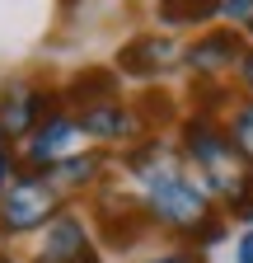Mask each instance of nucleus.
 I'll return each mask as SVG.
<instances>
[{"label": "nucleus", "instance_id": "nucleus-2", "mask_svg": "<svg viewBox=\"0 0 253 263\" xmlns=\"http://www.w3.org/2000/svg\"><path fill=\"white\" fill-rule=\"evenodd\" d=\"M178 155H183L187 164H197L202 179H206V188H211V193H220L225 202H235V197L253 183L248 164L239 160V151H235V146H230V137H225V127H220L211 113H193V118L183 122Z\"/></svg>", "mask_w": 253, "mask_h": 263}, {"label": "nucleus", "instance_id": "nucleus-8", "mask_svg": "<svg viewBox=\"0 0 253 263\" xmlns=\"http://www.w3.org/2000/svg\"><path fill=\"white\" fill-rule=\"evenodd\" d=\"M239 57H244L239 33L235 28H211L206 38H197L193 47L183 52V66L197 71V76H220L225 66H239Z\"/></svg>", "mask_w": 253, "mask_h": 263}, {"label": "nucleus", "instance_id": "nucleus-17", "mask_svg": "<svg viewBox=\"0 0 253 263\" xmlns=\"http://www.w3.org/2000/svg\"><path fill=\"white\" fill-rule=\"evenodd\" d=\"M145 263H202V254L197 249H169V254H155Z\"/></svg>", "mask_w": 253, "mask_h": 263}, {"label": "nucleus", "instance_id": "nucleus-12", "mask_svg": "<svg viewBox=\"0 0 253 263\" xmlns=\"http://www.w3.org/2000/svg\"><path fill=\"white\" fill-rule=\"evenodd\" d=\"M66 99L75 108H94V104H113L117 99V76L108 66H94V71H80L71 85H66Z\"/></svg>", "mask_w": 253, "mask_h": 263}, {"label": "nucleus", "instance_id": "nucleus-7", "mask_svg": "<svg viewBox=\"0 0 253 263\" xmlns=\"http://www.w3.org/2000/svg\"><path fill=\"white\" fill-rule=\"evenodd\" d=\"M183 61V47L174 38H160V33H145V38H132L122 52H117V66L126 76H141V80H155L174 71V66Z\"/></svg>", "mask_w": 253, "mask_h": 263}, {"label": "nucleus", "instance_id": "nucleus-18", "mask_svg": "<svg viewBox=\"0 0 253 263\" xmlns=\"http://www.w3.org/2000/svg\"><path fill=\"white\" fill-rule=\"evenodd\" d=\"M235 263H253V226L239 235V245H235Z\"/></svg>", "mask_w": 253, "mask_h": 263}, {"label": "nucleus", "instance_id": "nucleus-3", "mask_svg": "<svg viewBox=\"0 0 253 263\" xmlns=\"http://www.w3.org/2000/svg\"><path fill=\"white\" fill-rule=\"evenodd\" d=\"M61 212V193L56 183L38 170L14 174V183L0 193V235H28V230H43L52 216Z\"/></svg>", "mask_w": 253, "mask_h": 263}, {"label": "nucleus", "instance_id": "nucleus-5", "mask_svg": "<svg viewBox=\"0 0 253 263\" xmlns=\"http://www.w3.org/2000/svg\"><path fill=\"white\" fill-rule=\"evenodd\" d=\"M75 146H80V122H75V113H52V118H43L33 132H28L24 160L33 164V170H52V164H61L66 155H75Z\"/></svg>", "mask_w": 253, "mask_h": 263}, {"label": "nucleus", "instance_id": "nucleus-1", "mask_svg": "<svg viewBox=\"0 0 253 263\" xmlns=\"http://www.w3.org/2000/svg\"><path fill=\"white\" fill-rule=\"evenodd\" d=\"M126 170L141 183L145 193V216L164 230H178V235H193L202 221H211V197L202 183H193V174L183 170V155L169 146V141H145L126 155Z\"/></svg>", "mask_w": 253, "mask_h": 263}, {"label": "nucleus", "instance_id": "nucleus-11", "mask_svg": "<svg viewBox=\"0 0 253 263\" xmlns=\"http://www.w3.org/2000/svg\"><path fill=\"white\" fill-rule=\"evenodd\" d=\"M145 207L141 202H126V197H117V202L108 207L103 202V235H108V245L113 249H132V240L145 230Z\"/></svg>", "mask_w": 253, "mask_h": 263}, {"label": "nucleus", "instance_id": "nucleus-13", "mask_svg": "<svg viewBox=\"0 0 253 263\" xmlns=\"http://www.w3.org/2000/svg\"><path fill=\"white\" fill-rule=\"evenodd\" d=\"M225 137H230V146L239 151V160L248 164V174H253V99L235 104V113L225 122Z\"/></svg>", "mask_w": 253, "mask_h": 263}, {"label": "nucleus", "instance_id": "nucleus-21", "mask_svg": "<svg viewBox=\"0 0 253 263\" xmlns=\"http://www.w3.org/2000/svg\"><path fill=\"white\" fill-rule=\"evenodd\" d=\"M0 263H14V258H10V254H0Z\"/></svg>", "mask_w": 253, "mask_h": 263}, {"label": "nucleus", "instance_id": "nucleus-10", "mask_svg": "<svg viewBox=\"0 0 253 263\" xmlns=\"http://www.w3.org/2000/svg\"><path fill=\"white\" fill-rule=\"evenodd\" d=\"M52 183H56V193L61 188H71V193H80V188H94V183H99L103 179V155L99 151H75V155H66V160H61V164H52V170H43Z\"/></svg>", "mask_w": 253, "mask_h": 263}, {"label": "nucleus", "instance_id": "nucleus-14", "mask_svg": "<svg viewBox=\"0 0 253 263\" xmlns=\"http://www.w3.org/2000/svg\"><path fill=\"white\" fill-rule=\"evenodd\" d=\"M164 24H206L216 19V0H160Z\"/></svg>", "mask_w": 253, "mask_h": 263}, {"label": "nucleus", "instance_id": "nucleus-15", "mask_svg": "<svg viewBox=\"0 0 253 263\" xmlns=\"http://www.w3.org/2000/svg\"><path fill=\"white\" fill-rule=\"evenodd\" d=\"M216 14L230 19L235 28H248L253 33V0H216Z\"/></svg>", "mask_w": 253, "mask_h": 263}, {"label": "nucleus", "instance_id": "nucleus-4", "mask_svg": "<svg viewBox=\"0 0 253 263\" xmlns=\"http://www.w3.org/2000/svg\"><path fill=\"white\" fill-rule=\"evenodd\" d=\"M52 94L28 85V80H14L0 89V137H5L10 146L14 141H28V132H33L43 118H52Z\"/></svg>", "mask_w": 253, "mask_h": 263}, {"label": "nucleus", "instance_id": "nucleus-9", "mask_svg": "<svg viewBox=\"0 0 253 263\" xmlns=\"http://www.w3.org/2000/svg\"><path fill=\"white\" fill-rule=\"evenodd\" d=\"M75 122H80V137L113 141V146H122V141H136V137H141V122H136V113H132V108H122L117 99H113V104L80 108V113H75Z\"/></svg>", "mask_w": 253, "mask_h": 263}, {"label": "nucleus", "instance_id": "nucleus-16", "mask_svg": "<svg viewBox=\"0 0 253 263\" xmlns=\"http://www.w3.org/2000/svg\"><path fill=\"white\" fill-rule=\"evenodd\" d=\"M14 170H19V155H14V146L5 137H0V193L14 183Z\"/></svg>", "mask_w": 253, "mask_h": 263}, {"label": "nucleus", "instance_id": "nucleus-6", "mask_svg": "<svg viewBox=\"0 0 253 263\" xmlns=\"http://www.w3.org/2000/svg\"><path fill=\"white\" fill-rule=\"evenodd\" d=\"M89 254H94L89 226H85L75 212H56V216L43 226V245H38V258H33V263H85Z\"/></svg>", "mask_w": 253, "mask_h": 263}, {"label": "nucleus", "instance_id": "nucleus-19", "mask_svg": "<svg viewBox=\"0 0 253 263\" xmlns=\"http://www.w3.org/2000/svg\"><path fill=\"white\" fill-rule=\"evenodd\" d=\"M239 80H244V89H248V99H253V47L239 57Z\"/></svg>", "mask_w": 253, "mask_h": 263}, {"label": "nucleus", "instance_id": "nucleus-20", "mask_svg": "<svg viewBox=\"0 0 253 263\" xmlns=\"http://www.w3.org/2000/svg\"><path fill=\"white\" fill-rule=\"evenodd\" d=\"M85 263H99V249H94V254H89V258H85Z\"/></svg>", "mask_w": 253, "mask_h": 263}]
</instances>
